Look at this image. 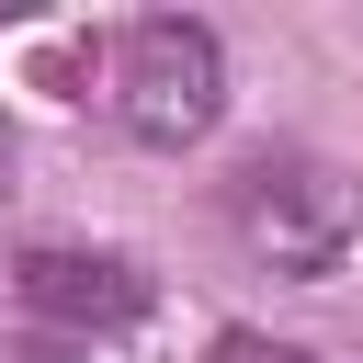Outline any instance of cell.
<instances>
[{
	"label": "cell",
	"instance_id": "cell-1",
	"mask_svg": "<svg viewBox=\"0 0 363 363\" xmlns=\"http://www.w3.org/2000/svg\"><path fill=\"white\" fill-rule=\"evenodd\" d=\"M227 238L284 284H329L352 261V238H363V193L318 147H250L227 170Z\"/></svg>",
	"mask_w": 363,
	"mask_h": 363
},
{
	"label": "cell",
	"instance_id": "cell-2",
	"mask_svg": "<svg viewBox=\"0 0 363 363\" xmlns=\"http://www.w3.org/2000/svg\"><path fill=\"white\" fill-rule=\"evenodd\" d=\"M102 102H113V125H125L136 147H204L216 113H227V45H216V23H193V11L125 23Z\"/></svg>",
	"mask_w": 363,
	"mask_h": 363
},
{
	"label": "cell",
	"instance_id": "cell-3",
	"mask_svg": "<svg viewBox=\"0 0 363 363\" xmlns=\"http://www.w3.org/2000/svg\"><path fill=\"white\" fill-rule=\"evenodd\" d=\"M11 295H23V318H45V329H125V318H147V272H136L125 250H68V238L23 250V261H11Z\"/></svg>",
	"mask_w": 363,
	"mask_h": 363
},
{
	"label": "cell",
	"instance_id": "cell-4",
	"mask_svg": "<svg viewBox=\"0 0 363 363\" xmlns=\"http://www.w3.org/2000/svg\"><path fill=\"white\" fill-rule=\"evenodd\" d=\"M204 363H318V352H306V340H272V329H216Z\"/></svg>",
	"mask_w": 363,
	"mask_h": 363
},
{
	"label": "cell",
	"instance_id": "cell-5",
	"mask_svg": "<svg viewBox=\"0 0 363 363\" xmlns=\"http://www.w3.org/2000/svg\"><path fill=\"white\" fill-rule=\"evenodd\" d=\"M0 193H11V125H0Z\"/></svg>",
	"mask_w": 363,
	"mask_h": 363
},
{
	"label": "cell",
	"instance_id": "cell-6",
	"mask_svg": "<svg viewBox=\"0 0 363 363\" xmlns=\"http://www.w3.org/2000/svg\"><path fill=\"white\" fill-rule=\"evenodd\" d=\"M0 363H57V352H0Z\"/></svg>",
	"mask_w": 363,
	"mask_h": 363
}]
</instances>
